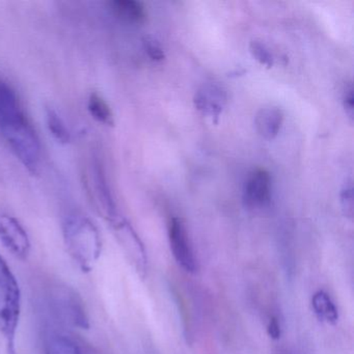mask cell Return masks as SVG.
Masks as SVG:
<instances>
[{"label":"cell","instance_id":"14","mask_svg":"<svg viewBox=\"0 0 354 354\" xmlns=\"http://www.w3.org/2000/svg\"><path fill=\"white\" fill-rule=\"evenodd\" d=\"M46 121L49 131L57 142L61 144H68L71 140V133L57 111L51 109H48L46 113Z\"/></svg>","mask_w":354,"mask_h":354},{"label":"cell","instance_id":"12","mask_svg":"<svg viewBox=\"0 0 354 354\" xmlns=\"http://www.w3.org/2000/svg\"><path fill=\"white\" fill-rule=\"evenodd\" d=\"M312 306L319 320L327 324H335L339 320V312L330 296L324 291H318L313 295Z\"/></svg>","mask_w":354,"mask_h":354},{"label":"cell","instance_id":"20","mask_svg":"<svg viewBox=\"0 0 354 354\" xmlns=\"http://www.w3.org/2000/svg\"><path fill=\"white\" fill-rule=\"evenodd\" d=\"M268 333L274 339H279V337H281V326H279L277 319H270V322H269L268 325Z\"/></svg>","mask_w":354,"mask_h":354},{"label":"cell","instance_id":"19","mask_svg":"<svg viewBox=\"0 0 354 354\" xmlns=\"http://www.w3.org/2000/svg\"><path fill=\"white\" fill-rule=\"evenodd\" d=\"M343 104L344 107H345L346 113H347L351 119H353L354 96L353 86H352L351 84H348L345 88V91H344Z\"/></svg>","mask_w":354,"mask_h":354},{"label":"cell","instance_id":"16","mask_svg":"<svg viewBox=\"0 0 354 354\" xmlns=\"http://www.w3.org/2000/svg\"><path fill=\"white\" fill-rule=\"evenodd\" d=\"M250 50L252 57L266 67L271 68L274 64V55L268 46L262 41L254 40L250 42Z\"/></svg>","mask_w":354,"mask_h":354},{"label":"cell","instance_id":"10","mask_svg":"<svg viewBox=\"0 0 354 354\" xmlns=\"http://www.w3.org/2000/svg\"><path fill=\"white\" fill-rule=\"evenodd\" d=\"M283 121V113L281 109L273 105L263 107L257 113L254 126L257 131L265 140H271L277 138Z\"/></svg>","mask_w":354,"mask_h":354},{"label":"cell","instance_id":"17","mask_svg":"<svg viewBox=\"0 0 354 354\" xmlns=\"http://www.w3.org/2000/svg\"><path fill=\"white\" fill-rule=\"evenodd\" d=\"M142 44H144L145 50L152 61L161 62L165 59V51L156 39L150 36L145 37Z\"/></svg>","mask_w":354,"mask_h":354},{"label":"cell","instance_id":"9","mask_svg":"<svg viewBox=\"0 0 354 354\" xmlns=\"http://www.w3.org/2000/svg\"><path fill=\"white\" fill-rule=\"evenodd\" d=\"M194 101L201 113L214 119L221 115L227 104V90L218 82H207L196 93Z\"/></svg>","mask_w":354,"mask_h":354},{"label":"cell","instance_id":"13","mask_svg":"<svg viewBox=\"0 0 354 354\" xmlns=\"http://www.w3.org/2000/svg\"><path fill=\"white\" fill-rule=\"evenodd\" d=\"M88 111L90 115H92L93 119L96 120L99 123L107 126H113L115 124V119H113V113L111 111V106L97 93H92L88 97Z\"/></svg>","mask_w":354,"mask_h":354},{"label":"cell","instance_id":"15","mask_svg":"<svg viewBox=\"0 0 354 354\" xmlns=\"http://www.w3.org/2000/svg\"><path fill=\"white\" fill-rule=\"evenodd\" d=\"M46 354H84L75 342L65 335L53 337L47 345Z\"/></svg>","mask_w":354,"mask_h":354},{"label":"cell","instance_id":"8","mask_svg":"<svg viewBox=\"0 0 354 354\" xmlns=\"http://www.w3.org/2000/svg\"><path fill=\"white\" fill-rule=\"evenodd\" d=\"M270 174L264 169H256L248 175L244 184L243 200L250 208H263L270 201Z\"/></svg>","mask_w":354,"mask_h":354},{"label":"cell","instance_id":"11","mask_svg":"<svg viewBox=\"0 0 354 354\" xmlns=\"http://www.w3.org/2000/svg\"><path fill=\"white\" fill-rule=\"evenodd\" d=\"M111 11L117 17L131 24H144L147 19L145 6L136 0H113L109 3Z\"/></svg>","mask_w":354,"mask_h":354},{"label":"cell","instance_id":"4","mask_svg":"<svg viewBox=\"0 0 354 354\" xmlns=\"http://www.w3.org/2000/svg\"><path fill=\"white\" fill-rule=\"evenodd\" d=\"M0 241L16 258L26 260L30 252V241L24 225L15 217L0 214Z\"/></svg>","mask_w":354,"mask_h":354},{"label":"cell","instance_id":"3","mask_svg":"<svg viewBox=\"0 0 354 354\" xmlns=\"http://www.w3.org/2000/svg\"><path fill=\"white\" fill-rule=\"evenodd\" d=\"M21 313L19 283L0 254V327L7 342L8 353L16 354V333Z\"/></svg>","mask_w":354,"mask_h":354},{"label":"cell","instance_id":"1","mask_svg":"<svg viewBox=\"0 0 354 354\" xmlns=\"http://www.w3.org/2000/svg\"><path fill=\"white\" fill-rule=\"evenodd\" d=\"M0 132L20 162L36 174L41 160L40 140L15 91L3 80H0Z\"/></svg>","mask_w":354,"mask_h":354},{"label":"cell","instance_id":"7","mask_svg":"<svg viewBox=\"0 0 354 354\" xmlns=\"http://www.w3.org/2000/svg\"><path fill=\"white\" fill-rule=\"evenodd\" d=\"M88 181H90V192L92 194L93 202L96 209H98L103 217L109 219L111 223L117 221L115 205L107 187L106 179H105L102 167L97 159L93 161Z\"/></svg>","mask_w":354,"mask_h":354},{"label":"cell","instance_id":"6","mask_svg":"<svg viewBox=\"0 0 354 354\" xmlns=\"http://www.w3.org/2000/svg\"><path fill=\"white\" fill-rule=\"evenodd\" d=\"M113 225L117 231L118 238L125 250L128 260L131 263L138 274L144 279L148 269V258L140 238L127 223L115 221H113Z\"/></svg>","mask_w":354,"mask_h":354},{"label":"cell","instance_id":"2","mask_svg":"<svg viewBox=\"0 0 354 354\" xmlns=\"http://www.w3.org/2000/svg\"><path fill=\"white\" fill-rule=\"evenodd\" d=\"M64 240L70 256L84 271L92 270L102 250L98 227L84 215L72 214L64 223Z\"/></svg>","mask_w":354,"mask_h":354},{"label":"cell","instance_id":"18","mask_svg":"<svg viewBox=\"0 0 354 354\" xmlns=\"http://www.w3.org/2000/svg\"><path fill=\"white\" fill-rule=\"evenodd\" d=\"M342 208L346 216H353V187L351 181H346L341 192Z\"/></svg>","mask_w":354,"mask_h":354},{"label":"cell","instance_id":"5","mask_svg":"<svg viewBox=\"0 0 354 354\" xmlns=\"http://www.w3.org/2000/svg\"><path fill=\"white\" fill-rule=\"evenodd\" d=\"M169 238L171 252L178 264L187 272H196L198 265L194 250L185 227L179 218L174 217L169 221Z\"/></svg>","mask_w":354,"mask_h":354}]
</instances>
